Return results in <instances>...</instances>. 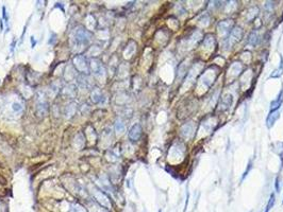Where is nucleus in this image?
Segmentation results:
<instances>
[{
	"instance_id": "obj_3",
	"label": "nucleus",
	"mask_w": 283,
	"mask_h": 212,
	"mask_svg": "<svg viewBox=\"0 0 283 212\" xmlns=\"http://www.w3.org/2000/svg\"><path fill=\"white\" fill-rule=\"evenodd\" d=\"M90 69H92L93 73H94L95 76L97 77H101V76H105V67L103 65L101 64L100 61H98V59H93L92 62H90Z\"/></svg>"
},
{
	"instance_id": "obj_2",
	"label": "nucleus",
	"mask_w": 283,
	"mask_h": 212,
	"mask_svg": "<svg viewBox=\"0 0 283 212\" xmlns=\"http://www.w3.org/2000/svg\"><path fill=\"white\" fill-rule=\"evenodd\" d=\"M75 67L78 71L83 72V73H89L90 70V65L87 64V61L84 56H77L74 61Z\"/></svg>"
},
{
	"instance_id": "obj_6",
	"label": "nucleus",
	"mask_w": 283,
	"mask_h": 212,
	"mask_svg": "<svg viewBox=\"0 0 283 212\" xmlns=\"http://www.w3.org/2000/svg\"><path fill=\"white\" fill-rule=\"evenodd\" d=\"M95 198H96V200H97L101 206L105 207V208H109V207H111L110 200H109V198L105 196V193L100 192V191H99V192H95Z\"/></svg>"
},
{
	"instance_id": "obj_12",
	"label": "nucleus",
	"mask_w": 283,
	"mask_h": 212,
	"mask_svg": "<svg viewBox=\"0 0 283 212\" xmlns=\"http://www.w3.org/2000/svg\"><path fill=\"white\" fill-rule=\"evenodd\" d=\"M159 212H161V211H159Z\"/></svg>"
},
{
	"instance_id": "obj_7",
	"label": "nucleus",
	"mask_w": 283,
	"mask_h": 212,
	"mask_svg": "<svg viewBox=\"0 0 283 212\" xmlns=\"http://www.w3.org/2000/svg\"><path fill=\"white\" fill-rule=\"evenodd\" d=\"M10 108H11V110H12V113H22V112H24V104H22L20 101H18V100H15V101H13V102H11L10 103Z\"/></svg>"
},
{
	"instance_id": "obj_1",
	"label": "nucleus",
	"mask_w": 283,
	"mask_h": 212,
	"mask_svg": "<svg viewBox=\"0 0 283 212\" xmlns=\"http://www.w3.org/2000/svg\"><path fill=\"white\" fill-rule=\"evenodd\" d=\"M74 40L78 46H86L90 40V33L84 28L79 27L74 32Z\"/></svg>"
},
{
	"instance_id": "obj_10",
	"label": "nucleus",
	"mask_w": 283,
	"mask_h": 212,
	"mask_svg": "<svg viewBox=\"0 0 283 212\" xmlns=\"http://www.w3.org/2000/svg\"><path fill=\"white\" fill-rule=\"evenodd\" d=\"M115 130L119 134H121L124 131V123L121 122V120H116V122H115Z\"/></svg>"
},
{
	"instance_id": "obj_8",
	"label": "nucleus",
	"mask_w": 283,
	"mask_h": 212,
	"mask_svg": "<svg viewBox=\"0 0 283 212\" xmlns=\"http://www.w3.org/2000/svg\"><path fill=\"white\" fill-rule=\"evenodd\" d=\"M101 99H102V94L100 92V90L96 88L94 91L92 92V101L94 103H99Z\"/></svg>"
},
{
	"instance_id": "obj_4",
	"label": "nucleus",
	"mask_w": 283,
	"mask_h": 212,
	"mask_svg": "<svg viewBox=\"0 0 283 212\" xmlns=\"http://www.w3.org/2000/svg\"><path fill=\"white\" fill-rule=\"evenodd\" d=\"M37 104H36V106H37V113L40 116H41V115H45L46 113H47V110H48V103H47V101H46V99H45V97H44V94H38V95H37Z\"/></svg>"
},
{
	"instance_id": "obj_9",
	"label": "nucleus",
	"mask_w": 283,
	"mask_h": 212,
	"mask_svg": "<svg viewBox=\"0 0 283 212\" xmlns=\"http://www.w3.org/2000/svg\"><path fill=\"white\" fill-rule=\"evenodd\" d=\"M76 104L75 103H71V104H69L68 106L66 107V116H68V117H71L72 115L75 113L76 112Z\"/></svg>"
},
{
	"instance_id": "obj_11",
	"label": "nucleus",
	"mask_w": 283,
	"mask_h": 212,
	"mask_svg": "<svg viewBox=\"0 0 283 212\" xmlns=\"http://www.w3.org/2000/svg\"><path fill=\"white\" fill-rule=\"evenodd\" d=\"M274 204H275V194H271V200H269L268 205H267V207H266L265 212H269V210L271 209V207L274 206Z\"/></svg>"
},
{
	"instance_id": "obj_5",
	"label": "nucleus",
	"mask_w": 283,
	"mask_h": 212,
	"mask_svg": "<svg viewBox=\"0 0 283 212\" xmlns=\"http://www.w3.org/2000/svg\"><path fill=\"white\" fill-rule=\"evenodd\" d=\"M142 135V127L139 124H135L132 126V128L129 131V138L132 141H137Z\"/></svg>"
}]
</instances>
